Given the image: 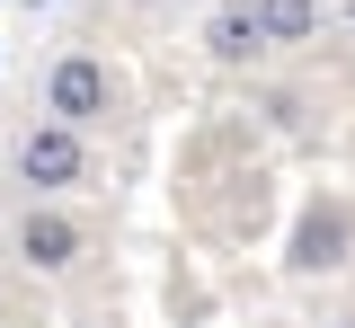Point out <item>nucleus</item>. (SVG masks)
<instances>
[{"label":"nucleus","mask_w":355,"mask_h":328,"mask_svg":"<svg viewBox=\"0 0 355 328\" xmlns=\"http://www.w3.org/2000/svg\"><path fill=\"white\" fill-rule=\"evenodd\" d=\"M258 45H275L258 9H222V18H214V53H222V62H249Z\"/></svg>","instance_id":"nucleus-3"},{"label":"nucleus","mask_w":355,"mask_h":328,"mask_svg":"<svg viewBox=\"0 0 355 328\" xmlns=\"http://www.w3.org/2000/svg\"><path fill=\"white\" fill-rule=\"evenodd\" d=\"M338 248H347V231H338L329 213H311L302 222V266H338Z\"/></svg>","instance_id":"nucleus-6"},{"label":"nucleus","mask_w":355,"mask_h":328,"mask_svg":"<svg viewBox=\"0 0 355 328\" xmlns=\"http://www.w3.org/2000/svg\"><path fill=\"white\" fill-rule=\"evenodd\" d=\"M27 178H36V187H71V178H80V134H71V125L27 134Z\"/></svg>","instance_id":"nucleus-1"},{"label":"nucleus","mask_w":355,"mask_h":328,"mask_svg":"<svg viewBox=\"0 0 355 328\" xmlns=\"http://www.w3.org/2000/svg\"><path fill=\"white\" fill-rule=\"evenodd\" d=\"M27 257H36V266H62V257H71V248H80V231H71V222H62V213H27Z\"/></svg>","instance_id":"nucleus-4"},{"label":"nucleus","mask_w":355,"mask_h":328,"mask_svg":"<svg viewBox=\"0 0 355 328\" xmlns=\"http://www.w3.org/2000/svg\"><path fill=\"white\" fill-rule=\"evenodd\" d=\"M258 18H266L275 45H302L311 27H320V0H258Z\"/></svg>","instance_id":"nucleus-5"},{"label":"nucleus","mask_w":355,"mask_h":328,"mask_svg":"<svg viewBox=\"0 0 355 328\" xmlns=\"http://www.w3.org/2000/svg\"><path fill=\"white\" fill-rule=\"evenodd\" d=\"M53 107H62V125H89V116L107 107V71H98L89 53H71V62L53 71Z\"/></svg>","instance_id":"nucleus-2"}]
</instances>
